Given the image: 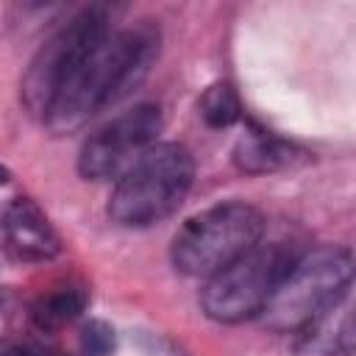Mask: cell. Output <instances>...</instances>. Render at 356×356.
Returning a JSON list of instances; mask_svg holds the SVG:
<instances>
[{"label": "cell", "mask_w": 356, "mask_h": 356, "mask_svg": "<svg viewBox=\"0 0 356 356\" xmlns=\"http://www.w3.org/2000/svg\"><path fill=\"white\" fill-rule=\"evenodd\" d=\"M0 236L22 261H47L61 253V239L31 197H14L0 211Z\"/></svg>", "instance_id": "ba28073f"}, {"label": "cell", "mask_w": 356, "mask_h": 356, "mask_svg": "<svg viewBox=\"0 0 356 356\" xmlns=\"http://www.w3.org/2000/svg\"><path fill=\"white\" fill-rule=\"evenodd\" d=\"M350 284L353 259L345 248H317L300 253L259 317L273 331H298L312 317L348 298Z\"/></svg>", "instance_id": "5b68a950"}, {"label": "cell", "mask_w": 356, "mask_h": 356, "mask_svg": "<svg viewBox=\"0 0 356 356\" xmlns=\"http://www.w3.org/2000/svg\"><path fill=\"white\" fill-rule=\"evenodd\" d=\"M300 150L256 125H250L236 147H234V161L239 170L245 172H253V175H264V172H278V170H286L292 167L295 161H300Z\"/></svg>", "instance_id": "30bf717a"}, {"label": "cell", "mask_w": 356, "mask_h": 356, "mask_svg": "<svg viewBox=\"0 0 356 356\" xmlns=\"http://www.w3.org/2000/svg\"><path fill=\"white\" fill-rule=\"evenodd\" d=\"M264 236V214L250 203H220L189 217L170 245L178 273L211 278Z\"/></svg>", "instance_id": "3957f363"}, {"label": "cell", "mask_w": 356, "mask_h": 356, "mask_svg": "<svg viewBox=\"0 0 356 356\" xmlns=\"http://www.w3.org/2000/svg\"><path fill=\"white\" fill-rule=\"evenodd\" d=\"M353 350V314L350 295L328 306L295 331L298 356H348Z\"/></svg>", "instance_id": "9c48e42d"}, {"label": "cell", "mask_w": 356, "mask_h": 356, "mask_svg": "<svg viewBox=\"0 0 356 356\" xmlns=\"http://www.w3.org/2000/svg\"><path fill=\"white\" fill-rule=\"evenodd\" d=\"M200 117L206 120V125L211 128H228L242 117V106H239V95L234 92L231 83H211L203 95H200Z\"/></svg>", "instance_id": "7c38bea8"}, {"label": "cell", "mask_w": 356, "mask_h": 356, "mask_svg": "<svg viewBox=\"0 0 356 356\" xmlns=\"http://www.w3.org/2000/svg\"><path fill=\"white\" fill-rule=\"evenodd\" d=\"M161 131V111L153 103L134 106L97 128L81 147L78 170L89 181H120L122 172L156 145Z\"/></svg>", "instance_id": "52a82bcc"}, {"label": "cell", "mask_w": 356, "mask_h": 356, "mask_svg": "<svg viewBox=\"0 0 356 356\" xmlns=\"http://www.w3.org/2000/svg\"><path fill=\"white\" fill-rule=\"evenodd\" d=\"M298 256V248L289 242L259 239L248 253L206 281L200 292L203 312L217 323H242L259 317Z\"/></svg>", "instance_id": "277c9868"}, {"label": "cell", "mask_w": 356, "mask_h": 356, "mask_svg": "<svg viewBox=\"0 0 356 356\" xmlns=\"http://www.w3.org/2000/svg\"><path fill=\"white\" fill-rule=\"evenodd\" d=\"M89 303V292L86 286H78V284H67V286H58L47 295H42L36 303H33V325L39 331H56L67 323H72L75 317H81V312L86 309Z\"/></svg>", "instance_id": "8fae6325"}, {"label": "cell", "mask_w": 356, "mask_h": 356, "mask_svg": "<svg viewBox=\"0 0 356 356\" xmlns=\"http://www.w3.org/2000/svg\"><path fill=\"white\" fill-rule=\"evenodd\" d=\"M114 328L103 320H89L81 328V350L83 356H111L114 353Z\"/></svg>", "instance_id": "4fadbf2b"}, {"label": "cell", "mask_w": 356, "mask_h": 356, "mask_svg": "<svg viewBox=\"0 0 356 356\" xmlns=\"http://www.w3.org/2000/svg\"><path fill=\"white\" fill-rule=\"evenodd\" d=\"M0 356H58L36 339H0Z\"/></svg>", "instance_id": "5bb4252c"}, {"label": "cell", "mask_w": 356, "mask_h": 356, "mask_svg": "<svg viewBox=\"0 0 356 356\" xmlns=\"http://www.w3.org/2000/svg\"><path fill=\"white\" fill-rule=\"evenodd\" d=\"M8 178H11V172H8V167H3V164H0V186H3V184H6Z\"/></svg>", "instance_id": "9a60e30c"}, {"label": "cell", "mask_w": 356, "mask_h": 356, "mask_svg": "<svg viewBox=\"0 0 356 356\" xmlns=\"http://www.w3.org/2000/svg\"><path fill=\"white\" fill-rule=\"evenodd\" d=\"M159 56V31L153 25H128L108 31L78 64L56 95L44 122L56 134L81 128L89 117L125 97Z\"/></svg>", "instance_id": "6da1fadb"}, {"label": "cell", "mask_w": 356, "mask_h": 356, "mask_svg": "<svg viewBox=\"0 0 356 356\" xmlns=\"http://www.w3.org/2000/svg\"><path fill=\"white\" fill-rule=\"evenodd\" d=\"M195 161L178 142H159L147 147L117 181L108 214L128 228H145L170 217L192 189Z\"/></svg>", "instance_id": "7a4b0ae2"}, {"label": "cell", "mask_w": 356, "mask_h": 356, "mask_svg": "<svg viewBox=\"0 0 356 356\" xmlns=\"http://www.w3.org/2000/svg\"><path fill=\"white\" fill-rule=\"evenodd\" d=\"M108 31H111V22H108L106 6H89L81 14H75L64 28H58L39 47L31 67L25 70V78H22L25 106L44 120L61 86L70 81L78 64Z\"/></svg>", "instance_id": "8992f818"}]
</instances>
